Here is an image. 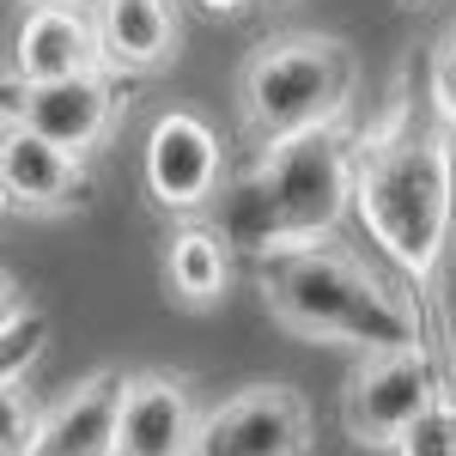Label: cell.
I'll use <instances>...</instances> for the list:
<instances>
[{"mask_svg":"<svg viewBox=\"0 0 456 456\" xmlns=\"http://www.w3.org/2000/svg\"><path fill=\"white\" fill-rule=\"evenodd\" d=\"M359 61H353L347 37L335 31H281L256 43L238 79V110L256 146H286L335 128V116L347 110Z\"/></svg>","mask_w":456,"mask_h":456,"instance_id":"cell-3","label":"cell"},{"mask_svg":"<svg viewBox=\"0 0 456 456\" xmlns=\"http://www.w3.org/2000/svg\"><path fill=\"white\" fill-rule=\"evenodd\" d=\"M201 408L189 395V378L176 371H134L122 389V438L116 456H195Z\"/></svg>","mask_w":456,"mask_h":456,"instance_id":"cell-10","label":"cell"},{"mask_svg":"<svg viewBox=\"0 0 456 456\" xmlns=\"http://www.w3.org/2000/svg\"><path fill=\"white\" fill-rule=\"evenodd\" d=\"M12 86H49V79H79V73H110L98 19L79 0H31L19 31H12V55H6Z\"/></svg>","mask_w":456,"mask_h":456,"instance_id":"cell-7","label":"cell"},{"mask_svg":"<svg viewBox=\"0 0 456 456\" xmlns=\"http://www.w3.org/2000/svg\"><path fill=\"white\" fill-rule=\"evenodd\" d=\"M122 389H128V378L110 371V365L86 371L49 408V420H43V456H116V438H122Z\"/></svg>","mask_w":456,"mask_h":456,"instance_id":"cell-11","label":"cell"},{"mask_svg":"<svg viewBox=\"0 0 456 456\" xmlns=\"http://www.w3.org/2000/svg\"><path fill=\"white\" fill-rule=\"evenodd\" d=\"M456 208V146L444 128L408 134L353 165V213L365 238L384 249L408 281H432L451 244Z\"/></svg>","mask_w":456,"mask_h":456,"instance_id":"cell-1","label":"cell"},{"mask_svg":"<svg viewBox=\"0 0 456 456\" xmlns=\"http://www.w3.org/2000/svg\"><path fill=\"white\" fill-rule=\"evenodd\" d=\"M195 456H311V408L292 384H244L201 414Z\"/></svg>","mask_w":456,"mask_h":456,"instance_id":"cell-5","label":"cell"},{"mask_svg":"<svg viewBox=\"0 0 456 456\" xmlns=\"http://www.w3.org/2000/svg\"><path fill=\"white\" fill-rule=\"evenodd\" d=\"M116 73H79V79H49V86H19L6 122H25L43 141L68 146L73 159H92L116 128Z\"/></svg>","mask_w":456,"mask_h":456,"instance_id":"cell-8","label":"cell"},{"mask_svg":"<svg viewBox=\"0 0 456 456\" xmlns=\"http://www.w3.org/2000/svg\"><path fill=\"white\" fill-rule=\"evenodd\" d=\"M438 402V371L426 341H402V347H378L359 359L341 395V426L359 451H395V438L420 420Z\"/></svg>","mask_w":456,"mask_h":456,"instance_id":"cell-4","label":"cell"},{"mask_svg":"<svg viewBox=\"0 0 456 456\" xmlns=\"http://www.w3.org/2000/svg\"><path fill=\"white\" fill-rule=\"evenodd\" d=\"M268 316L292 329L298 341H329V347H402L420 341L408 311L395 305V292H384V281H371L353 256L316 244L298 256H281V268L262 286Z\"/></svg>","mask_w":456,"mask_h":456,"instance_id":"cell-2","label":"cell"},{"mask_svg":"<svg viewBox=\"0 0 456 456\" xmlns=\"http://www.w3.org/2000/svg\"><path fill=\"white\" fill-rule=\"evenodd\" d=\"M146 195L165 213H195L208 208L225 183V152H219V134H213L208 116L195 110H165L152 128H146Z\"/></svg>","mask_w":456,"mask_h":456,"instance_id":"cell-6","label":"cell"},{"mask_svg":"<svg viewBox=\"0 0 456 456\" xmlns=\"http://www.w3.org/2000/svg\"><path fill=\"white\" fill-rule=\"evenodd\" d=\"M389 456H456V402H451V395H438L420 420L395 438V451H389Z\"/></svg>","mask_w":456,"mask_h":456,"instance_id":"cell-14","label":"cell"},{"mask_svg":"<svg viewBox=\"0 0 456 456\" xmlns=\"http://www.w3.org/2000/svg\"><path fill=\"white\" fill-rule=\"evenodd\" d=\"M110 73H159L183 43V19L171 0H92Z\"/></svg>","mask_w":456,"mask_h":456,"instance_id":"cell-12","label":"cell"},{"mask_svg":"<svg viewBox=\"0 0 456 456\" xmlns=\"http://www.w3.org/2000/svg\"><path fill=\"white\" fill-rule=\"evenodd\" d=\"M432 110L444 128H456V31H444V43L432 49Z\"/></svg>","mask_w":456,"mask_h":456,"instance_id":"cell-16","label":"cell"},{"mask_svg":"<svg viewBox=\"0 0 456 456\" xmlns=\"http://www.w3.org/2000/svg\"><path fill=\"white\" fill-rule=\"evenodd\" d=\"M43 420H49V408L19 402V384H6V438H0V456H43Z\"/></svg>","mask_w":456,"mask_h":456,"instance_id":"cell-15","label":"cell"},{"mask_svg":"<svg viewBox=\"0 0 456 456\" xmlns=\"http://www.w3.org/2000/svg\"><path fill=\"white\" fill-rule=\"evenodd\" d=\"M225 286H232V244H225V232L183 225L165 244V292L183 311H213V305H225Z\"/></svg>","mask_w":456,"mask_h":456,"instance_id":"cell-13","label":"cell"},{"mask_svg":"<svg viewBox=\"0 0 456 456\" xmlns=\"http://www.w3.org/2000/svg\"><path fill=\"white\" fill-rule=\"evenodd\" d=\"M201 6H208V12H244L249 0H201Z\"/></svg>","mask_w":456,"mask_h":456,"instance_id":"cell-17","label":"cell"},{"mask_svg":"<svg viewBox=\"0 0 456 456\" xmlns=\"http://www.w3.org/2000/svg\"><path fill=\"white\" fill-rule=\"evenodd\" d=\"M0 195H6V213H25V219L68 213L86 195V159L43 141L25 122H6V134H0Z\"/></svg>","mask_w":456,"mask_h":456,"instance_id":"cell-9","label":"cell"}]
</instances>
